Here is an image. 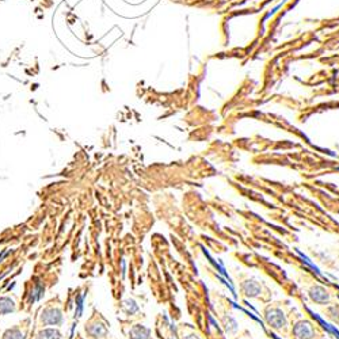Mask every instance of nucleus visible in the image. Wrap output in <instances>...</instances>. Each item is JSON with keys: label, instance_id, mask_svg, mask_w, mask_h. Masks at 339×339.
I'll use <instances>...</instances> for the list:
<instances>
[{"label": "nucleus", "instance_id": "1", "mask_svg": "<svg viewBox=\"0 0 339 339\" xmlns=\"http://www.w3.org/2000/svg\"><path fill=\"white\" fill-rule=\"evenodd\" d=\"M295 334L299 339H311L314 337V330H312V327H311L309 323L301 321V323L296 324Z\"/></svg>", "mask_w": 339, "mask_h": 339}, {"label": "nucleus", "instance_id": "2", "mask_svg": "<svg viewBox=\"0 0 339 339\" xmlns=\"http://www.w3.org/2000/svg\"><path fill=\"white\" fill-rule=\"evenodd\" d=\"M311 297H312L314 301L319 302V304H324V302L328 301V295L323 288H315L311 292Z\"/></svg>", "mask_w": 339, "mask_h": 339}, {"label": "nucleus", "instance_id": "3", "mask_svg": "<svg viewBox=\"0 0 339 339\" xmlns=\"http://www.w3.org/2000/svg\"><path fill=\"white\" fill-rule=\"evenodd\" d=\"M84 297L86 295H79L76 297V309H75V319H79L83 314V308H84Z\"/></svg>", "mask_w": 339, "mask_h": 339}, {"label": "nucleus", "instance_id": "4", "mask_svg": "<svg viewBox=\"0 0 339 339\" xmlns=\"http://www.w3.org/2000/svg\"><path fill=\"white\" fill-rule=\"evenodd\" d=\"M42 295H44V288L38 283V285H36V288H34V290L32 292V302L39 300V299L42 297Z\"/></svg>", "mask_w": 339, "mask_h": 339}]
</instances>
